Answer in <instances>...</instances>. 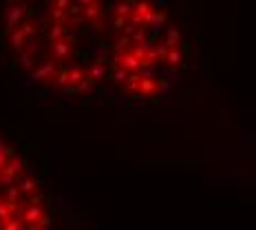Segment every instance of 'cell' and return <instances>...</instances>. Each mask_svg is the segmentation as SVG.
Masks as SVG:
<instances>
[{
	"label": "cell",
	"instance_id": "cell-1",
	"mask_svg": "<svg viewBox=\"0 0 256 230\" xmlns=\"http://www.w3.org/2000/svg\"><path fill=\"white\" fill-rule=\"evenodd\" d=\"M2 40L34 84L88 95L108 80V7L104 0H7Z\"/></svg>",
	"mask_w": 256,
	"mask_h": 230
},
{
	"label": "cell",
	"instance_id": "cell-2",
	"mask_svg": "<svg viewBox=\"0 0 256 230\" xmlns=\"http://www.w3.org/2000/svg\"><path fill=\"white\" fill-rule=\"evenodd\" d=\"M108 80L130 100H159L188 62L179 25L157 0L108 5Z\"/></svg>",
	"mask_w": 256,
	"mask_h": 230
},
{
	"label": "cell",
	"instance_id": "cell-3",
	"mask_svg": "<svg viewBox=\"0 0 256 230\" xmlns=\"http://www.w3.org/2000/svg\"><path fill=\"white\" fill-rule=\"evenodd\" d=\"M49 223L51 212L40 181L0 137V230H40Z\"/></svg>",
	"mask_w": 256,
	"mask_h": 230
}]
</instances>
